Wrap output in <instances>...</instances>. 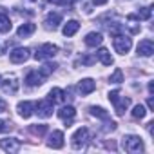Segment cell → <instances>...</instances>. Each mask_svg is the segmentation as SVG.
<instances>
[{"mask_svg": "<svg viewBox=\"0 0 154 154\" xmlns=\"http://www.w3.org/2000/svg\"><path fill=\"white\" fill-rule=\"evenodd\" d=\"M89 111H91V114L96 116V118H102V120H107V118H109V112H107L103 107H96V105H93Z\"/></svg>", "mask_w": 154, "mask_h": 154, "instance_id": "603a6c76", "label": "cell"}, {"mask_svg": "<svg viewBox=\"0 0 154 154\" xmlns=\"http://www.w3.org/2000/svg\"><path fill=\"white\" fill-rule=\"evenodd\" d=\"M116 129V123L114 122H107L105 123V131H114Z\"/></svg>", "mask_w": 154, "mask_h": 154, "instance_id": "1f68e13d", "label": "cell"}, {"mask_svg": "<svg viewBox=\"0 0 154 154\" xmlns=\"http://www.w3.org/2000/svg\"><path fill=\"white\" fill-rule=\"evenodd\" d=\"M11 127H13L11 122H8V120H0V132H8V131H11Z\"/></svg>", "mask_w": 154, "mask_h": 154, "instance_id": "f1b7e54d", "label": "cell"}, {"mask_svg": "<svg viewBox=\"0 0 154 154\" xmlns=\"http://www.w3.org/2000/svg\"><path fill=\"white\" fill-rule=\"evenodd\" d=\"M35 29H36V26H35V24H31V22H27V24H22V26L18 27L17 35H18V36H29V35H33V33H35Z\"/></svg>", "mask_w": 154, "mask_h": 154, "instance_id": "d6986e66", "label": "cell"}, {"mask_svg": "<svg viewBox=\"0 0 154 154\" xmlns=\"http://www.w3.org/2000/svg\"><path fill=\"white\" fill-rule=\"evenodd\" d=\"M24 82H26L27 87H38V85L44 84V76L40 74V71H31V72H27Z\"/></svg>", "mask_w": 154, "mask_h": 154, "instance_id": "9c48e42d", "label": "cell"}, {"mask_svg": "<svg viewBox=\"0 0 154 154\" xmlns=\"http://www.w3.org/2000/svg\"><path fill=\"white\" fill-rule=\"evenodd\" d=\"M154 53V44L152 40H141L138 44V54L140 56H152Z\"/></svg>", "mask_w": 154, "mask_h": 154, "instance_id": "7c38bea8", "label": "cell"}, {"mask_svg": "<svg viewBox=\"0 0 154 154\" xmlns=\"http://www.w3.org/2000/svg\"><path fill=\"white\" fill-rule=\"evenodd\" d=\"M109 100H111V103L114 105V111H116L118 116H123L125 111H127L129 105H131V98L122 96L120 91H111V93H109Z\"/></svg>", "mask_w": 154, "mask_h": 154, "instance_id": "6da1fadb", "label": "cell"}, {"mask_svg": "<svg viewBox=\"0 0 154 154\" xmlns=\"http://www.w3.org/2000/svg\"><path fill=\"white\" fill-rule=\"evenodd\" d=\"M58 65L53 62V63H44L42 67H40V74L44 76V78H45V76H49V74H53L54 72V69H56Z\"/></svg>", "mask_w": 154, "mask_h": 154, "instance_id": "d4e9b609", "label": "cell"}, {"mask_svg": "<svg viewBox=\"0 0 154 154\" xmlns=\"http://www.w3.org/2000/svg\"><path fill=\"white\" fill-rule=\"evenodd\" d=\"M71 140H72L71 143H72L74 149H82V147L87 143V140H89V129H87V127H80L78 131L72 134Z\"/></svg>", "mask_w": 154, "mask_h": 154, "instance_id": "277c9868", "label": "cell"}, {"mask_svg": "<svg viewBox=\"0 0 154 154\" xmlns=\"http://www.w3.org/2000/svg\"><path fill=\"white\" fill-rule=\"evenodd\" d=\"M74 114H76V111L72 105H65L58 111V118H62V120H71V118H74Z\"/></svg>", "mask_w": 154, "mask_h": 154, "instance_id": "44dd1931", "label": "cell"}, {"mask_svg": "<svg viewBox=\"0 0 154 154\" xmlns=\"http://www.w3.org/2000/svg\"><path fill=\"white\" fill-rule=\"evenodd\" d=\"M145 114H147V111H145L143 105H134V109H132V118L141 120V118H145Z\"/></svg>", "mask_w": 154, "mask_h": 154, "instance_id": "4316f807", "label": "cell"}, {"mask_svg": "<svg viewBox=\"0 0 154 154\" xmlns=\"http://www.w3.org/2000/svg\"><path fill=\"white\" fill-rule=\"evenodd\" d=\"M6 111H8V103H6V100L0 98V112H6Z\"/></svg>", "mask_w": 154, "mask_h": 154, "instance_id": "4dcf8cb0", "label": "cell"}, {"mask_svg": "<svg viewBox=\"0 0 154 154\" xmlns=\"http://www.w3.org/2000/svg\"><path fill=\"white\" fill-rule=\"evenodd\" d=\"M0 149L6 152H18L20 150V140L17 138H2L0 140Z\"/></svg>", "mask_w": 154, "mask_h": 154, "instance_id": "ba28073f", "label": "cell"}, {"mask_svg": "<svg viewBox=\"0 0 154 154\" xmlns=\"http://www.w3.org/2000/svg\"><path fill=\"white\" fill-rule=\"evenodd\" d=\"M109 82L111 84H122L123 82V72H122V69H114V72L111 74Z\"/></svg>", "mask_w": 154, "mask_h": 154, "instance_id": "484cf974", "label": "cell"}, {"mask_svg": "<svg viewBox=\"0 0 154 154\" xmlns=\"http://www.w3.org/2000/svg\"><path fill=\"white\" fill-rule=\"evenodd\" d=\"M47 129H49L47 125H44V123L38 125V123H36V125H31V127H29V132L35 134V136H44V134L47 132Z\"/></svg>", "mask_w": 154, "mask_h": 154, "instance_id": "cb8c5ba5", "label": "cell"}, {"mask_svg": "<svg viewBox=\"0 0 154 154\" xmlns=\"http://www.w3.org/2000/svg\"><path fill=\"white\" fill-rule=\"evenodd\" d=\"M2 91H4V93L15 94V93L18 91V82H17L15 78H6V80L2 82Z\"/></svg>", "mask_w": 154, "mask_h": 154, "instance_id": "2e32d148", "label": "cell"}, {"mask_svg": "<svg viewBox=\"0 0 154 154\" xmlns=\"http://www.w3.org/2000/svg\"><path fill=\"white\" fill-rule=\"evenodd\" d=\"M71 2H72V4H74V2H78V0H71Z\"/></svg>", "mask_w": 154, "mask_h": 154, "instance_id": "8d00e7d4", "label": "cell"}, {"mask_svg": "<svg viewBox=\"0 0 154 154\" xmlns=\"http://www.w3.org/2000/svg\"><path fill=\"white\" fill-rule=\"evenodd\" d=\"M11 31V20L6 13L0 15V33H9Z\"/></svg>", "mask_w": 154, "mask_h": 154, "instance_id": "7402d4cb", "label": "cell"}, {"mask_svg": "<svg viewBox=\"0 0 154 154\" xmlns=\"http://www.w3.org/2000/svg\"><path fill=\"white\" fill-rule=\"evenodd\" d=\"M112 44H114L116 53H120V54H127L131 51V47H132V40L129 36H123V35H116Z\"/></svg>", "mask_w": 154, "mask_h": 154, "instance_id": "3957f363", "label": "cell"}, {"mask_svg": "<svg viewBox=\"0 0 154 154\" xmlns=\"http://www.w3.org/2000/svg\"><path fill=\"white\" fill-rule=\"evenodd\" d=\"M149 93H150V94H152V93H154V84H152V82H150V84H149Z\"/></svg>", "mask_w": 154, "mask_h": 154, "instance_id": "d590c367", "label": "cell"}, {"mask_svg": "<svg viewBox=\"0 0 154 154\" xmlns=\"http://www.w3.org/2000/svg\"><path fill=\"white\" fill-rule=\"evenodd\" d=\"M96 89V84H94V80H91V78H84L80 84H78V91H80V94H91L93 91Z\"/></svg>", "mask_w": 154, "mask_h": 154, "instance_id": "4fadbf2b", "label": "cell"}, {"mask_svg": "<svg viewBox=\"0 0 154 154\" xmlns=\"http://www.w3.org/2000/svg\"><path fill=\"white\" fill-rule=\"evenodd\" d=\"M94 62H96V58H91V56L82 58V63H85V65H91V63H94Z\"/></svg>", "mask_w": 154, "mask_h": 154, "instance_id": "f546056e", "label": "cell"}, {"mask_svg": "<svg viewBox=\"0 0 154 154\" xmlns=\"http://www.w3.org/2000/svg\"><path fill=\"white\" fill-rule=\"evenodd\" d=\"M62 24V15L60 13H49L45 17V27L47 29H56Z\"/></svg>", "mask_w": 154, "mask_h": 154, "instance_id": "5bb4252c", "label": "cell"}, {"mask_svg": "<svg viewBox=\"0 0 154 154\" xmlns=\"http://www.w3.org/2000/svg\"><path fill=\"white\" fill-rule=\"evenodd\" d=\"M122 145L127 152H141L143 150V141L140 136H134V134H127L122 138Z\"/></svg>", "mask_w": 154, "mask_h": 154, "instance_id": "7a4b0ae2", "label": "cell"}, {"mask_svg": "<svg viewBox=\"0 0 154 154\" xmlns=\"http://www.w3.org/2000/svg\"><path fill=\"white\" fill-rule=\"evenodd\" d=\"M147 105H149V109H150V111L154 109V100H152V96H149V100H147Z\"/></svg>", "mask_w": 154, "mask_h": 154, "instance_id": "836d02e7", "label": "cell"}, {"mask_svg": "<svg viewBox=\"0 0 154 154\" xmlns=\"http://www.w3.org/2000/svg\"><path fill=\"white\" fill-rule=\"evenodd\" d=\"M53 102L51 100H40L38 103H35V112L40 116V118H49L53 116Z\"/></svg>", "mask_w": 154, "mask_h": 154, "instance_id": "5b68a950", "label": "cell"}, {"mask_svg": "<svg viewBox=\"0 0 154 154\" xmlns=\"http://www.w3.org/2000/svg\"><path fill=\"white\" fill-rule=\"evenodd\" d=\"M138 18H141V20H149V18H150V8H141L140 13H138Z\"/></svg>", "mask_w": 154, "mask_h": 154, "instance_id": "83f0119b", "label": "cell"}, {"mask_svg": "<svg viewBox=\"0 0 154 154\" xmlns=\"http://www.w3.org/2000/svg\"><path fill=\"white\" fill-rule=\"evenodd\" d=\"M80 29V24L76 22V20H69L65 26H63V29H62V33H63V36H72V35H76V31Z\"/></svg>", "mask_w": 154, "mask_h": 154, "instance_id": "e0dca14e", "label": "cell"}, {"mask_svg": "<svg viewBox=\"0 0 154 154\" xmlns=\"http://www.w3.org/2000/svg\"><path fill=\"white\" fill-rule=\"evenodd\" d=\"M56 53H58V47H56L54 44H44V45L35 53V58H36V60H47V58H53Z\"/></svg>", "mask_w": 154, "mask_h": 154, "instance_id": "8992f818", "label": "cell"}, {"mask_svg": "<svg viewBox=\"0 0 154 154\" xmlns=\"http://www.w3.org/2000/svg\"><path fill=\"white\" fill-rule=\"evenodd\" d=\"M47 100H51L53 103H60V102H63V100H65V93H63L62 89L54 87V89H51V91H49Z\"/></svg>", "mask_w": 154, "mask_h": 154, "instance_id": "ac0fdd59", "label": "cell"}, {"mask_svg": "<svg viewBox=\"0 0 154 154\" xmlns=\"http://www.w3.org/2000/svg\"><path fill=\"white\" fill-rule=\"evenodd\" d=\"M17 111L22 118H29L35 112V102H20L17 105Z\"/></svg>", "mask_w": 154, "mask_h": 154, "instance_id": "8fae6325", "label": "cell"}, {"mask_svg": "<svg viewBox=\"0 0 154 154\" xmlns=\"http://www.w3.org/2000/svg\"><path fill=\"white\" fill-rule=\"evenodd\" d=\"M29 49L27 47H17V49H13L11 53H9V60L13 62V63H24V62H27V58H29Z\"/></svg>", "mask_w": 154, "mask_h": 154, "instance_id": "52a82bcc", "label": "cell"}, {"mask_svg": "<svg viewBox=\"0 0 154 154\" xmlns=\"http://www.w3.org/2000/svg\"><path fill=\"white\" fill-rule=\"evenodd\" d=\"M109 0H93V4L94 6H103V4H107Z\"/></svg>", "mask_w": 154, "mask_h": 154, "instance_id": "d6a6232c", "label": "cell"}, {"mask_svg": "<svg viewBox=\"0 0 154 154\" xmlns=\"http://www.w3.org/2000/svg\"><path fill=\"white\" fill-rule=\"evenodd\" d=\"M96 56H98V60H100L103 65H111V63L114 62V60H112V56H111V53H109L105 47H102V49L96 53Z\"/></svg>", "mask_w": 154, "mask_h": 154, "instance_id": "ffe728a7", "label": "cell"}, {"mask_svg": "<svg viewBox=\"0 0 154 154\" xmlns=\"http://www.w3.org/2000/svg\"><path fill=\"white\" fill-rule=\"evenodd\" d=\"M51 2H53V4H58V6H62V4H65V2H67V0H51Z\"/></svg>", "mask_w": 154, "mask_h": 154, "instance_id": "e575fe53", "label": "cell"}, {"mask_svg": "<svg viewBox=\"0 0 154 154\" xmlns=\"http://www.w3.org/2000/svg\"><path fill=\"white\" fill-rule=\"evenodd\" d=\"M47 145H49L51 149H62V147H63V132H62V131H53V132L49 134Z\"/></svg>", "mask_w": 154, "mask_h": 154, "instance_id": "30bf717a", "label": "cell"}, {"mask_svg": "<svg viewBox=\"0 0 154 154\" xmlns=\"http://www.w3.org/2000/svg\"><path fill=\"white\" fill-rule=\"evenodd\" d=\"M103 42V36H102V33H96V31H93V33H89L87 36H85V45H89V47H96V45H100Z\"/></svg>", "mask_w": 154, "mask_h": 154, "instance_id": "9a60e30c", "label": "cell"}]
</instances>
